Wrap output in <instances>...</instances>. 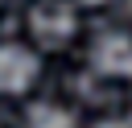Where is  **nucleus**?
Returning a JSON list of instances; mask_svg holds the SVG:
<instances>
[{
    "label": "nucleus",
    "instance_id": "obj_1",
    "mask_svg": "<svg viewBox=\"0 0 132 128\" xmlns=\"http://www.w3.org/2000/svg\"><path fill=\"white\" fill-rule=\"evenodd\" d=\"M29 29H33V37H37L41 45L58 50V45H66V41L74 37V8H70L66 0H41V4L29 12Z\"/></svg>",
    "mask_w": 132,
    "mask_h": 128
},
{
    "label": "nucleus",
    "instance_id": "obj_7",
    "mask_svg": "<svg viewBox=\"0 0 132 128\" xmlns=\"http://www.w3.org/2000/svg\"><path fill=\"white\" fill-rule=\"evenodd\" d=\"M128 8H132V0H128Z\"/></svg>",
    "mask_w": 132,
    "mask_h": 128
},
{
    "label": "nucleus",
    "instance_id": "obj_6",
    "mask_svg": "<svg viewBox=\"0 0 132 128\" xmlns=\"http://www.w3.org/2000/svg\"><path fill=\"white\" fill-rule=\"evenodd\" d=\"M82 4H107V0H82Z\"/></svg>",
    "mask_w": 132,
    "mask_h": 128
},
{
    "label": "nucleus",
    "instance_id": "obj_5",
    "mask_svg": "<svg viewBox=\"0 0 132 128\" xmlns=\"http://www.w3.org/2000/svg\"><path fill=\"white\" fill-rule=\"evenodd\" d=\"M99 128H132V120H103Z\"/></svg>",
    "mask_w": 132,
    "mask_h": 128
},
{
    "label": "nucleus",
    "instance_id": "obj_2",
    "mask_svg": "<svg viewBox=\"0 0 132 128\" xmlns=\"http://www.w3.org/2000/svg\"><path fill=\"white\" fill-rule=\"evenodd\" d=\"M91 66L107 78H132V37L128 33H99L91 41Z\"/></svg>",
    "mask_w": 132,
    "mask_h": 128
},
{
    "label": "nucleus",
    "instance_id": "obj_3",
    "mask_svg": "<svg viewBox=\"0 0 132 128\" xmlns=\"http://www.w3.org/2000/svg\"><path fill=\"white\" fill-rule=\"evenodd\" d=\"M37 78V54L25 45H0V91L25 95Z\"/></svg>",
    "mask_w": 132,
    "mask_h": 128
},
{
    "label": "nucleus",
    "instance_id": "obj_4",
    "mask_svg": "<svg viewBox=\"0 0 132 128\" xmlns=\"http://www.w3.org/2000/svg\"><path fill=\"white\" fill-rule=\"evenodd\" d=\"M25 128H74V116L58 103H37L25 116Z\"/></svg>",
    "mask_w": 132,
    "mask_h": 128
}]
</instances>
